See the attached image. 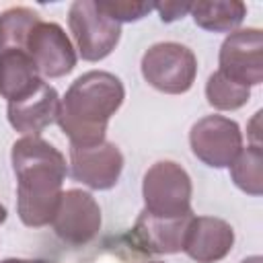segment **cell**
<instances>
[{"label": "cell", "instance_id": "1", "mask_svg": "<svg viewBox=\"0 0 263 263\" xmlns=\"http://www.w3.org/2000/svg\"><path fill=\"white\" fill-rule=\"evenodd\" d=\"M10 162L16 177V210L21 222L31 228L51 224L68 175L64 154L39 136H23L12 144Z\"/></svg>", "mask_w": 263, "mask_h": 263}, {"label": "cell", "instance_id": "2", "mask_svg": "<svg viewBox=\"0 0 263 263\" xmlns=\"http://www.w3.org/2000/svg\"><path fill=\"white\" fill-rule=\"evenodd\" d=\"M125 99L121 80L105 70H90L78 76L64 99H60L58 125L70 146L86 148L105 142L107 123Z\"/></svg>", "mask_w": 263, "mask_h": 263}, {"label": "cell", "instance_id": "3", "mask_svg": "<svg viewBox=\"0 0 263 263\" xmlns=\"http://www.w3.org/2000/svg\"><path fill=\"white\" fill-rule=\"evenodd\" d=\"M191 179L187 171L173 162L160 160L154 162L142 183L144 212L156 218H185L191 216Z\"/></svg>", "mask_w": 263, "mask_h": 263}, {"label": "cell", "instance_id": "4", "mask_svg": "<svg viewBox=\"0 0 263 263\" xmlns=\"http://www.w3.org/2000/svg\"><path fill=\"white\" fill-rule=\"evenodd\" d=\"M142 76L152 88L160 92L183 95L195 82L197 58L187 45L175 41H160L144 51Z\"/></svg>", "mask_w": 263, "mask_h": 263}, {"label": "cell", "instance_id": "5", "mask_svg": "<svg viewBox=\"0 0 263 263\" xmlns=\"http://www.w3.org/2000/svg\"><path fill=\"white\" fill-rule=\"evenodd\" d=\"M68 25L76 47L86 62L107 58L121 39V25L99 10L97 2L76 0L68 10Z\"/></svg>", "mask_w": 263, "mask_h": 263}, {"label": "cell", "instance_id": "6", "mask_svg": "<svg viewBox=\"0 0 263 263\" xmlns=\"http://www.w3.org/2000/svg\"><path fill=\"white\" fill-rule=\"evenodd\" d=\"M193 154L214 168L230 166L242 150V134L236 121L224 115H205L189 132Z\"/></svg>", "mask_w": 263, "mask_h": 263}, {"label": "cell", "instance_id": "7", "mask_svg": "<svg viewBox=\"0 0 263 263\" xmlns=\"http://www.w3.org/2000/svg\"><path fill=\"white\" fill-rule=\"evenodd\" d=\"M218 72L226 78L242 84L257 86L263 80V33L259 29H240L232 31L222 47L218 58Z\"/></svg>", "mask_w": 263, "mask_h": 263}, {"label": "cell", "instance_id": "8", "mask_svg": "<svg viewBox=\"0 0 263 263\" xmlns=\"http://www.w3.org/2000/svg\"><path fill=\"white\" fill-rule=\"evenodd\" d=\"M27 51L43 78H62L76 66V51L66 31L51 21L39 18L29 37Z\"/></svg>", "mask_w": 263, "mask_h": 263}, {"label": "cell", "instance_id": "9", "mask_svg": "<svg viewBox=\"0 0 263 263\" xmlns=\"http://www.w3.org/2000/svg\"><path fill=\"white\" fill-rule=\"evenodd\" d=\"M51 226L64 242L72 247L86 245L101 230V208L88 191L68 189L62 193Z\"/></svg>", "mask_w": 263, "mask_h": 263}, {"label": "cell", "instance_id": "10", "mask_svg": "<svg viewBox=\"0 0 263 263\" xmlns=\"http://www.w3.org/2000/svg\"><path fill=\"white\" fill-rule=\"evenodd\" d=\"M121 171L123 154L107 140L86 148L70 146V175L74 181L88 185L90 189L105 191L115 187Z\"/></svg>", "mask_w": 263, "mask_h": 263}, {"label": "cell", "instance_id": "11", "mask_svg": "<svg viewBox=\"0 0 263 263\" xmlns=\"http://www.w3.org/2000/svg\"><path fill=\"white\" fill-rule=\"evenodd\" d=\"M234 245V230L232 226L214 216H193L189 220L183 251L189 259L197 263H216L222 261Z\"/></svg>", "mask_w": 263, "mask_h": 263}, {"label": "cell", "instance_id": "12", "mask_svg": "<svg viewBox=\"0 0 263 263\" xmlns=\"http://www.w3.org/2000/svg\"><path fill=\"white\" fill-rule=\"evenodd\" d=\"M60 97L55 88L43 82L29 97L8 103V123L21 132L23 136H39L45 127H49L58 119Z\"/></svg>", "mask_w": 263, "mask_h": 263}, {"label": "cell", "instance_id": "13", "mask_svg": "<svg viewBox=\"0 0 263 263\" xmlns=\"http://www.w3.org/2000/svg\"><path fill=\"white\" fill-rule=\"evenodd\" d=\"M191 218L193 214L185 218H156L142 210L132 228V238L142 251L148 253H179L183 251V240Z\"/></svg>", "mask_w": 263, "mask_h": 263}, {"label": "cell", "instance_id": "14", "mask_svg": "<svg viewBox=\"0 0 263 263\" xmlns=\"http://www.w3.org/2000/svg\"><path fill=\"white\" fill-rule=\"evenodd\" d=\"M43 82L45 80L27 49L12 47L0 51V95L8 103L29 97Z\"/></svg>", "mask_w": 263, "mask_h": 263}, {"label": "cell", "instance_id": "15", "mask_svg": "<svg viewBox=\"0 0 263 263\" xmlns=\"http://www.w3.org/2000/svg\"><path fill=\"white\" fill-rule=\"evenodd\" d=\"M191 16L197 27L214 33H232L247 16V6L240 0L228 2H195L191 4Z\"/></svg>", "mask_w": 263, "mask_h": 263}, {"label": "cell", "instance_id": "16", "mask_svg": "<svg viewBox=\"0 0 263 263\" xmlns=\"http://www.w3.org/2000/svg\"><path fill=\"white\" fill-rule=\"evenodd\" d=\"M230 177L238 189L249 195L263 193V152L261 146H247L230 164Z\"/></svg>", "mask_w": 263, "mask_h": 263}, {"label": "cell", "instance_id": "17", "mask_svg": "<svg viewBox=\"0 0 263 263\" xmlns=\"http://www.w3.org/2000/svg\"><path fill=\"white\" fill-rule=\"evenodd\" d=\"M205 99L218 111H236L242 105H247V101L251 99V88L226 78L222 72L216 70L208 78Z\"/></svg>", "mask_w": 263, "mask_h": 263}, {"label": "cell", "instance_id": "18", "mask_svg": "<svg viewBox=\"0 0 263 263\" xmlns=\"http://www.w3.org/2000/svg\"><path fill=\"white\" fill-rule=\"evenodd\" d=\"M99 10L105 12L109 18L121 23H132L144 18L150 10H154V4L148 2H125V0H109V2H97Z\"/></svg>", "mask_w": 263, "mask_h": 263}, {"label": "cell", "instance_id": "19", "mask_svg": "<svg viewBox=\"0 0 263 263\" xmlns=\"http://www.w3.org/2000/svg\"><path fill=\"white\" fill-rule=\"evenodd\" d=\"M154 10H158L160 21L173 23V21H179L185 14H189L191 4L189 2H158V4H154Z\"/></svg>", "mask_w": 263, "mask_h": 263}, {"label": "cell", "instance_id": "20", "mask_svg": "<svg viewBox=\"0 0 263 263\" xmlns=\"http://www.w3.org/2000/svg\"><path fill=\"white\" fill-rule=\"evenodd\" d=\"M0 263H37V261H31V259H4Z\"/></svg>", "mask_w": 263, "mask_h": 263}, {"label": "cell", "instance_id": "21", "mask_svg": "<svg viewBox=\"0 0 263 263\" xmlns=\"http://www.w3.org/2000/svg\"><path fill=\"white\" fill-rule=\"evenodd\" d=\"M240 263H263V259H261L259 255H253V257H249V259H245V261H240Z\"/></svg>", "mask_w": 263, "mask_h": 263}, {"label": "cell", "instance_id": "22", "mask_svg": "<svg viewBox=\"0 0 263 263\" xmlns=\"http://www.w3.org/2000/svg\"><path fill=\"white\" fill-rule=\"evenodd\" d=\"M4 220H6V208H4L2 203H0V224H2Z\"/></svg>", "mask_w": 263, "mask_h": 263}, {"label": "cell", "instance_id": "23", "mask_svg": "<svg viewBox=\"0 0 263 263\" xmlns=\"http://www.w3.org/2000/svg\"><path fill=\"white\" fill-rule=\"evenodd\" d=\"M37 263H47V261H37Z\"/></svg>", "mask_w": 263, "mask_h": 263}, {"label": "cell", "instance_id": "24", "mask_svg": "<svg viewBox=\"0 0 263 263\" xmlns=\"http://www.w3.org/2000/svg\"><path fill=\"white\" fill-rule=\"evenodd\" d=\"M154 263H158V261H154Z\"/></svg>", "mask_w": 263, "mask_h": 263}]
</instances>
